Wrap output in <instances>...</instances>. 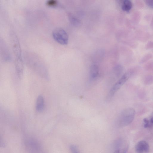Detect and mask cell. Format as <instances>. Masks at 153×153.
<instances>
[{
	"mask_svg": "<svg viewBox=\"0 0 153 153\" xmlns=\"http://www.w3.org/2000/svg\"><path fill=\"white\" fill-rule=\"evenodd\" d=\"M135 114V110L132 108H128L124 110L119 117V125L123 127L129 125L133 121Z\"/></svg>",
	"mask_w": 153,
	"mask_h": 153,
	"instance_id": "obj_2",
	"label": "cell"
},
{
	"mask_svg": "<svg viewBox=\"0 0 153 153\" xmlns=\"http://www.w3.org/2000/svg\"><path fill=\"white\" fill-rule=\"evenodd\" d=\"M144 123V127L145 128H151L152 127L150 123V121L148 119L145 118L143 120Z\"/></svg>",
	"mask_w": 153,
	"mask_h": 153,
	"instance_id": "obj_18",
	"label": "cell"
},
{
	"mask_svg": "<svg viewBox=\"0 0 153 153\" xmlns=\"http://www.w3.org/2000/svg\"><path fill=\"white\" fill-rule=\"evenodd\" d=\"M69 20L71 23L76 26H80L82 23L73 14L71 13L68 14Z\"/></svg>",
	"mask_w": 153,
	"mask_h": 153,
	"instance_id": "obj_10",
	"label": "cell"
},
{
	"mask_svg": "<svg viewBox=\"0 0 153 153\" xmlns=\"http://www.w3.org/2000/svg\"><path fill=\"white\" fill-rule=\"evenodd\" d=\"M15 67L16 73L19 78L21 79L23 77L24 71L23 62L22 57H16Z\"/></svg>",
	"mask_w": 153,
	"mask_h": 153,
	"instance_id": "obj_5",
	"label": "cell"
},
{
	"mask_svg": "<svg viewBox=\"0 0 153 153\" xmlns=\"http://www.w3.org/2000/svg\"><path fill=\"white\" fill-rule=\"evenodd\" d=\"M54 39L59 43L65 45L67 44L69 40L68 35L67 32L61 28H57L52 32Z\"/></svg>",
	"mask_w": 153,
	"mask_h": 153,
	"instance_id": "obj_3",
	"label": "cell"
},
{
	"mask_svg": "<svg viewBox=\"0 0 153 153\" xmlns=\"http://www.w3.org/2000/svg\"><path fill=\"white\" fill-rule=\"evenodd\" d=\"M99 70L98 66L96 64L93 65L90 68L89 80L91 82L95 80L99 75Z\"/></svg>",
	"mask_w": 153,
	"mask_h": 153,
	"instance_id": "obj_6",
	"label": "cell"
},
{
	"mask_svg": "<svg viewBox=\"0 0 153 153\" xmlns=\"http://www.w3.org/2000/svg\"><path fill=\"white\" fill-rule=\"evenodd\" d=\"M150 123L152 128L153 127V117L151 119L150 121Z\"/></svg>",
	"mask_w": 153,
	"mask_h": 153,
	"instance_id": "obj_23",
	"label": "cell"
},
{
	"mask_svg": "<svg viewBox=\"0 0 153 153\" xmlns=\"http://www.w3.org/2000/svg\"><path fill=\"white\" fill-rule=\"evenodd\" d=\"M70 150L72 153H80L78 149L75 145H71L70 147Z\"/></svg>",
	"mask_w": 153,
	"mask_h": 153,
	"instance_id": "obj_21",
	"label": "cell"
},
{
	"mask_svg": "<svg viewBox=\"0 0 153 153\" xmlns=\"http://www.w3.org/2000/svg\"><path fill=\"white\" fill-rule=\"evenodd\" d=\"M151 25L152 28L153 29V16L152 17L151 23Z\"/></svg>",
	"mask_w": 153,
	"mask_h": 153,
	"instance_id": "obj_24",
	"label": "cell"
},
{
	"mask_svg": "<svg viewBox=\"0 0 153 153\" xmlns=\"http://www.w3.org/2000/svg\"></svg>",
	"mask_w": 153,
	"mask_h": 153,
	"instance_id": "obj_27",
	"label": "cell"
},
{
	"mask_svg": "<svg viewBox=\"0 0 153 153\" xmlns=\"http://www.w3.org/2000/svg\"><path fill=\"white\" fill-rule=\"evenodd\" d=\"M113 153H120V150H117Z\"/></svg>",
	"mask_w": 153,
	"mask_h": 153,
	"instance_id": "obj_25",
	"label": "cell"
},
{
	"mask_svg": "<svg viewBox=\"0 0 153 153\" xmlns=\"http://www.w3.org/2000/svg\"><path fill=\"white\" fill-rule=\"evenodd\" d=\"M146 50H150L153 49V41L148 42L146 45L145 46Z\"/></svg>",
	"mask_w": 153,
	"mask_h": 153,
	"instance_id": "obj_20",
	"label": "cell"
},
{
	"mask_svg": "<svg viewBox=\"0 0 153 153\" xmlns=\"http://www.w3.org/2000/svg\"><path fill=\"white\" fill-rule=\"evenodd\" d=\"M141 14L139 11H136L133 12L132 15L133 22L134 23H138L140 21Z\"/></svg>",
	"mask_w": 153,
	"mask_h": 153,
	"instance_id": "obj_13",
	"label": "cell"
},
{
	"mask_svg": "<svg viewBox=\"0 0 153 153\" xmlns=\"http://www.w3.org/2000/svg\"><path fill=\"white\" fill-rule=\"evenodd\" d=\"M132 6V3L131 1L124 0L122 4L121 8L123 11L128 12L131 10Z\"/></svg>",
	"mask_w": 153,
	"mask_h": 153,
	"instance_id": "obj_9",
	"label": "cell"
},
{
	"mask_svg": "<svg viewBox=\"0 0 153 153\" xmlns=\"http://www.w3.org/2000/svg\"><path fill=\"white\" fill-rule=\"evenodd\" d=\"M135 3L137 7L139 8H142L144 6V4L143 2L140 0L136 1Z\"/></svg>",
	"mask_w": 153,
	"mask_h": 153,
	"instance_id": "obj_19",
	"label": "cell"
},
{
	"mask_svg": "<svg viewBox=\"0 0 153 153\" xmlns=\"http://www.w3.org/2000/svg\"><path fill=\"white\" fill-rule=\"evenodd\" d=\"M123 71V67L121 65L116 66L113 70V75L115 76V78H118L121 75Z\"/></svg>",
	"mask_w": 153,
	"mask_h": 153,
	"instance_id": "obj_12",
	"label": "cell"
},
{
	"mask_svg": "<svg viewBox=\"0 0 153 153\" xmlns=\"http://www.w3.org/2000/svg\"><path fill=\"white\" fill-rule=\"evenodd\" d=\"M45 101L43 97L41 95L39 96L36 101V109L39 113L42 112L44 109Z\"/></svg>",
	"mask_w": 153,
	"mask_h": 153,
	"instance_id": "obj_7",
	"label": "cell"
},
{
	"mask_svg": "<svg viewBox=\"0 0 153 153\" xmlns=\"http://www.w3.org/2000/svg\"><path fill=\"white\" fill-rule=\"evenodd\" d=\"M46 4L49 7H55L58 6V2L56 0H49L46 2Z\"/></svg>",
	"mask_w": 153,
	"mask_h": 153,
	"instance_id": "obj_16",
	"label": "cell"
},
{
	"mask_svg": "<svg viewBox=\"0 0 153 153\" xmlns=\"http://www.w3.org/2000/svg\"><path fill=\"white\" fill-rule=\"evenodd\" d=\"M152 57L153 56L152 54L150 53L147 54L141 58L140 63L141 64L144 63L151 59Z\"/></svg>",
	"mask_w": 153,
	"mask_h": 153,
	"instance_id": "obj_14",
	"label": "cell"
},
{
	"mask_svg": "<svg viewBox=\"0 0 153 153\" xmlns=\"http://www.w3.org/2000/svg\"><path fill=\"white\" fill-rule=\"evenodd\" d=\"M137 68H133L130 69L120 78L113 86L108 95V98H112L121 87L127 82L128 80L133 75Z\"/></svg>",
	"mask_w": 153,
	"mask_h": 153,
	"instance_id": "obj_1",
	"label": "cell"
},
{
	"mask_svg": "<svg viewBox=\"0 0 153 153\" xmlns=\"http://www.w3.org/2000/svg\"><path fill=\"white\" fill-rule=\"evenodd\" d=\"M136 36L139 40L143 42H145L149 39L150 35L148 32L139 31L136 34Z\"/></svg>",
	"mask_w": 153,
	"mask_h": 153,
	"instance_id": "obj_8",
	"label": "cell"
},
{
	"mask_svg": "<svg viewBox=\"0 0 153 153\" xmlns=\"http://www.w3.org/2000/svg\"><path fill=\"white\" fill-rule=\"evenodd\" d=\"M152 115H153V113H152Z\"/></svg>",
	"mask_w": 153,
	"mask_h": 153,
	"instance_id": "obj_26",
	"label": "cell"
},
{
	"mask_svg": "<svg viewBox=\"0 0 153 153\" xmlns=\"http://www.w3.org/2000/svg\"><path fill=\"white\" fill-rule=\"evenodd\" d=\"M137 153H149L150 147L148 142L145 141H141L137 144L135 147Z\"/></svg>",
	"mask_w": 153,
	"mask_h": 153,
	"instance_id": "obj_4",
	"label": "cell"
},
{
	"mask_svg": "<svg viewBox=\"0 0 153 153\" xmlns=\"http://www.w3.org/2000/svg\"><path fill=\"white\" fill-rule=\"evenodd\" d=\"M145 1L147 5L153 9V0H147Z\"/></svg>",
	"mask_w": 153,
	"mask_h": 153,
	"instance_id": "obj_22",
	"label": "cell"
},
{
	"mask_svg": "<svg viewBox=\"0 0 153 153\" xmlns=\"http://www.w3.org/2000/svg\"><path fill=\"white\" fill-rule=\"evenodd\" d=\"M145 68L147 71L153 70V61H150L148 62L145 66Z\"/></svg>",
	"mask_w": 153,
	"mask_h": 153,
	"instance_id": "obj_17",
	"label": "cell"
},
{
	"mask_svg": "<svg viewBox=\"0 0 153 153\" xmlns=\"http://www.w3.org/2000/svg\"><path fill=\"white\" fill-rule=\"evenodd\" d=\"M144 83L146 85H149L153 83V74L147 76L144 81Z\"/></svg>",
	"mask_w": 153,
	"mask_h": 153,
	"instance_id": "obj_15",
	"label": "cell"
},
{
	"mask_svg": "<svg viewBox=\"0 0 153 153\" xmlns=\"http://www.w3.org/2000/svg\"><path fill=\"white\" fill-rule=\"evenodd\" d=\"M13 50L16 57H22L21 50L19 43H17L14 45Z\"/></svg>",
	"mask_w": 153,
	"mask_h": 153,
	"instance_id": "obj_11",
	"label": "cell"
}]
</instances>
